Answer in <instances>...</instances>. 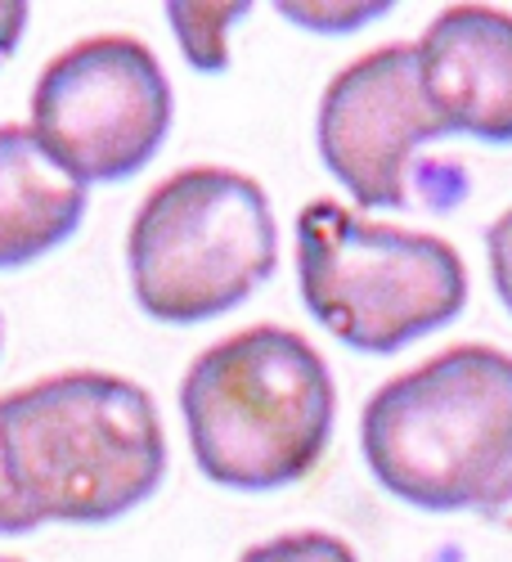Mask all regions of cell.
<instances>
[{
	"instance_id": "10",
	"label": "cell",
	"mask_w": 512,
	"mask_h": 562,
	"mask_svg": "<svg viewBox=\"0 0 512 562\" xmlns=\"http://www.w3.org/2000/svg\"><path fill=\"white\" fill-rule=\"evenodd\" d=\"M248 14L252 5H243V0H235V5H184V0L167 5V23L175 32L180 55L207 77L229 68V27Z\"/></svg>"
},
{
	"instance_id": "15",
	"label": "cell",
	"mask_w": 512,
	"mask_h": 562,
	"mask_svg": "<svg viewBox=\"0 0 512 562\" xmlns=\"http://www.w3.org/2000/svg\"><path fill=\"white\" fill-rule=\"evenodd\" d=\"M27 19H32L27 5H5V0H0V64L19 50V41L27 32Z\"/></svg>"
},
{
	"instance_id": "3",
	"label": "cell",
	"mask_w": 512,
	"mask_h": 562,
	"mask_svg": "<svg viewBox=\"0 0 512 562\" xmlns=\"http://www.w3.org/2000/svg\"><path fill=\"white\" fill-rule=\"evenodd\" d=\"M374 482L423 513H490L512 482V356L450 347L387 379L360 414Z\"/></svg>"
},
{
	"instance_id": "17",
	"label": "cell",
	"mask_w": 512,
	"mask_h": 562,
	"mask_svg": "<svg viewBox=\"0 0 512 562\" xmlns=\"http://www.w3.org/2000/svg\"><path fill=\"white\" fill-rule=\"evenodd\" d=\"M0 347H5V315H0Z\"/></svg>"
},
{
	"instance_id": "12",
	"label": "cell",
	"mask_w": 512,
	"mask_h": 562,
	"mask_svg": "<svg viewBox=\"0 0 512 562\" xmlns=\"http://www.w3.org/2000/svg\"><path fill=\"white\" fill-rule=\"evenodd\" d=\"M239 562H360L355 549L329 531H288L270 536L239 553Z\"/></svg>"
},
{
	"instance_id": "7",
	"label": "cell",
	"mask_w": 512,
	"mask_h": 562,
	"mask_svg": "<svg viewBox=\"0 0 512 562\" xmlns=\"http://www.w3.org/2000/svg\"><path fill=\"white\" fill-rule=\"evenodd\" d=\"M445 139L418 81L413 45H378L351 59L319 95V162L355 207L396 212L409 203L413 154Z\"/></svg>"
},
{
	"instance_id": "4",
	"label": "cell",
	"mask_w": 512,
	"mask_h": 562,
	"mask_svg": "<svg viewBox=\"0 0 512 562\" xmlns=\"http://www.w3.org/2000/svg\"><path fill=\"white\" fill-rule=\"evenodd\" d=\"M278 266L270 194L243 171L184 167L158 180L126 229L135 306L158 324H207L243 306Z\"/></svg>"
},
{
	"instance_id": "13",
	"label": "cell",
	"mask_w": 512,
	"mask_h": 562,
	"mask_svg": "<svg viewBox=\"0 0 512 562\" xmlns=\"http://www.w3.org/2000/svg\"><path fill=\"white\" fill-rule=\"evenodd\" d=\"M486 261H490V284L503 311L512 315V207L486 229Z\"/></svg>"
},
{
	"instance_id": "8",
	"label": "cell",
	"mask_w": 512,
	"mask_h": 562,
	"mask_svg": "<svg viewBox=\"0 0 512 562\" xmlns=\"http://www.w3.org/2000/svg\"><path fill=\"white\" fill-rule=\"evenodd\" d=\"M428 109L445 135L512 145V14L450 5L413 41Z\"/></svg>"
},
{
	"instance_id": "9",
	"label": "cell",
	"mask_w": 512,
	"mask_h": 562,
	"mask_svg": "<svg viewBox=\"0 0 512 562\" xmlns=\"http://www.w3.org/2000/svg\"><path fill=\"white\" fill-rule=\"evenodd\" d=\"M86 184L64 171L27 131L0 126V270H19L64 248L86 221Z\"/></svg>"
},
{
	"instance_id": "6",
	"label": "cell",
	"mask_w": 512,
	"mask_h": 562,
	"mask_svg": "<svg viewBox=\"0 0 512 562\" xmlns=\"http://www.w3.org/2000/svg\"><path fill=\"white\" fill-rule=\"evenodd\" d=\"M171 81L139 36L104 32L68 45L32 86V122L50 158L90 184L139 176L171 131Z\"/></svg>"
},
{
	"instance_id": "18",
	"label": "cell",
	"mask_w": 512,
	"mask_h": 562,
	"mask_svg": "<svg viewBox=\"0 0 512 562\" xmlns=\"http://www.w3.org/2000/svg\"><path fill=\"white\" fill-rule=\"evenodd\" d=\"M0 562H19V558H0Z\"/></svg>"
},
{
	"instance_id": "5",
	"label": "cell",
	"mask_w": 512,
	"mask_h": 562,
	"mask_svg": "<svg viewBox=\"0 0 512 562\" xmlns=\"http://www.w3.org/2000/svg\"><path fill=\"white\" fill-rule=\"evenodd\" d=\"M297 284L323 329L368 356H396L468 306V266L454 244L368 221L333 199L297 216Z\"/></svg>"
},
{
	"instance_id": "1",
	"label": "cell",
	"mask_w": 512,
	"mask_h": 562,
	"mask_svg": "<svg viewBox=\"0 0 512 562\" xmlns=\"http://www.w3.org/2000/svg\"><path fill=\"white\" fill-rule=\"evenodd\" d=\"M0 473L45 522L104 527L167 477L153 396L104 369H68L0 396Z\"/></svg>"
},
{
	"instance_id": "11",
	"label": "cell",
	"mask_w": 512,
	"mask_h": 562,
	"mask_svg": "<svg viewBox=\"0 0 512 562\" xmlns=\"http://www.w3.org/2000/svg\"><path fill=\"white\" fill-rule=\"evenodd\" d=\"M274 14L315 36H346L391 14L387 0H274Z\"/></svg>"
},
{
	"instance_id": "14",
	"label": "cell",
	"mask_w": 512,
	"mask_h": 562,
	"mask_svg": "<svg viewBox=\"0 0 512 562\" xmlns=\"http://www.w3.org/2000/svg\"><path fill=\"white\" fill-rule=\"evenodd\" d=\"M41 522L32 518V513L14 499V491H10V482H5V473H0V536H32Z\"/></svg>"
},
{
	"instance_id": "2",
	"label": "cell",
	"mask_w": 512,
	"mask_h": 562,
	"mask_svg": "<svg viewBox=\"0 0 512 562\" xmlns=\"http://www.w3.org/2000/svg\"><path fill=\"white\" fill-rule=\"evenodd\" d=\"M180 418L207 482L265 495L319 468L338 424V387L329 360L301 334L252 324L184 369Z\"/></svg>"
},
{
	"instance_id": "16",
	"label": "cell",
	"mask_w": 512,
	"mask_h": 562,
	"mask_svg": "<svg viewBox=\"0 0 512 562\" xmlns=\"http://www.w3.org/2000/svg\"><path fill=\"white\" fill-rule=\"evenodd\" d=\"M490 522H499V527H508L512 531V482L503 486V495L490 504Z\"/></svg>"
}]
</instances>
